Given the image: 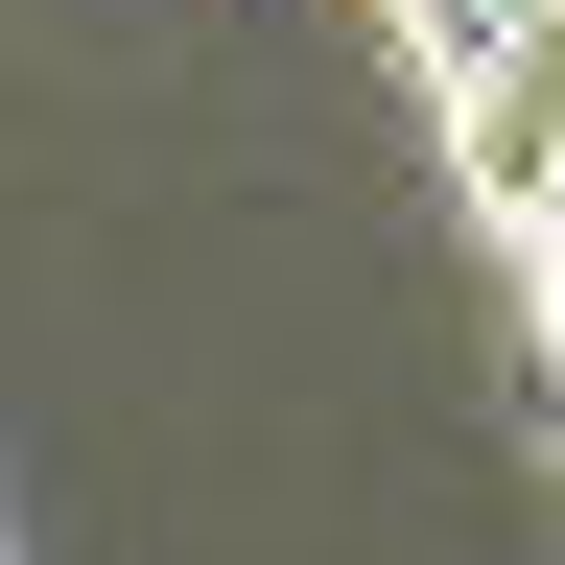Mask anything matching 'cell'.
Instances as JSON below:
<instances>
[{
	"mask_svg": "<svg viewBox=\"0 0 565 565\" xmlns=\"http://www.w3.org/2000/svg\"><path fill=\"white\" fill-rule=\"evenodd\" d=\"M519 377H542V424H565V236H519Z\"/></svg>",
	"mask_w": 565,
	"mask_h": 565,
	"instance_id": "6da1fadb",
	"label": "cell"
}]
</instances>
